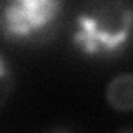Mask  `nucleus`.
I'll return each instance as SVG.
<instances>
[{
  "label": "nucleus",
  "instance_id": "4",
  "mask_svg": "<svg viewBox=\"0 0 133 133\" xmlns=\"http://www.w3.org/2000/svg\"><path fill=\"white\" fill-rule=\"evenodd\" d=\"M15 88V75L8 58L0 53V108L7 103Z\"/></svg>",
  "mask_w": 133,
  "mask_h": 133
},
{
  "label": "nucleus",
  "instance_id": "1",
  "mask_svg": "<svg viewBox=\"0 0 133 133\" xmlns=\"http://www.w3.org/2000/svg\"><path fill=\"white\" fill-rule=\"evenodd\" d=\"M133 37V7L127 0H87L77 12L72 45L83 57H116Z\"/></svg>",
  "mask_w": 133,
  "mask_h": 133
},
{
  "label": "nucleus",
  "instance_id": "3",
  "mask_svg": "<svg viewBox=\"0 0 133 133\" xmlns=\"http://www.w3.org/2000/svg\"><path fill=\"white\" fill-rule=\"evenodd\" d=\"M105 100L115 111H133V73L123 72L115 75L105 88Z\"/></svg>",
  "mask_w": 133,
  "mask_h": 133
},
{
  "label": "nucleus",
  "instance_id": "2",
  "mask_svg": "<svg viewBox=\"0 0 133 133\" xmlns=\"http://www.w3.org/2000/svg\"><path fill=\"white\" fill-rule=\"evenodd\" d=\"M63 0H0V35L8 42H35L58 23Z\"/></svg>",
  "mask_w": 133,
  "mask_h": 133
}]
</instances>
